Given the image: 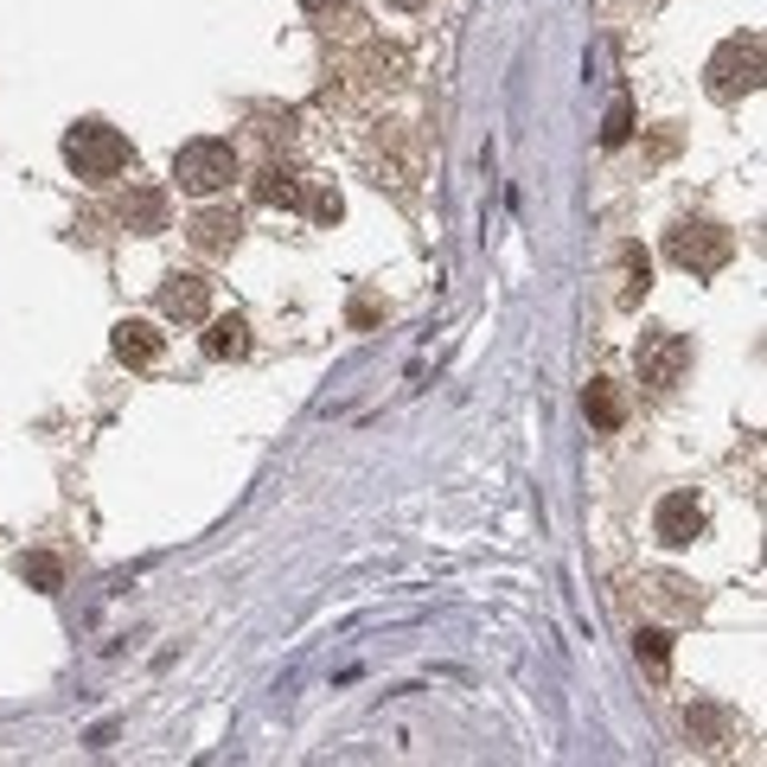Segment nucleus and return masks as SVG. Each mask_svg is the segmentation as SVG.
Returning a JSON list of instances; mask_svg holds the SVG:
<instances>
[{"instance_id": "f257e3e1", "label": "nucleus", "mask_w": 767, "mask_h": 767, "mask_svg": "<svg viewBox=\"0 0 767 767\" xmlns=\"http://www.w3.org/2000/svg\"><path fill=\"white\" fill-rule=\"evenodd\" d=\"M64 160H71L77 179H116L135 153H128L122 128H109L102 116H83V122L64 128Z\"/></svg>"}, {"instance_id": "f03ea898", "label": "nucleus", "mask_w": 767, "mask_h": 767, "mask_svg": "<svg viewBox=\"0 0 767 767\" xmlns=\"http://www.w3.org/2000/svg\"><path fill=\"white\" fill-rule=\"evenodd\" d=\"M230 179H237V148L218 141V135H199V141H186V148L173 153V186L179 192H192V199L225 192Z\"/></svg>"}, {"instance_id": "7ed1b4c3", "label": "nucleus", "mask_w": 767, "mask_h": 767, "mask_svg": "<svg viewBox=\"0 0 767 767\" xmlns=\"http://www.w3.org/2000/svg\"><path fill=\"white\" fill-rule=\"evenodd\" d=\"M704 83H710L716 102H736V97H755L761 90V39L741 32V39H723L704 64Z\"/></svg>"}, {"instance_id": "20e7f679", "label": "nucleus", "mask_w": 767, "mask_h": 767, "mask_svg": "<svg viewBox=\"0 0 767 767\" xmlns=\"http://www.w3.org/2000/svg\"><path fill=\"white\" fill-rule=\"evenodd\" d=\"M665 250H671V262H678V269H690V276H716V269H723V262L736 256V237H729L723 225L685 218V225H671Z\"/></svg>"}, {"instance_id": "39448f33", "label": "nucleus", "mask_w": 767, "mask_h": 767, "mask_svg": "<svg viewBox=\"0 0 767 767\" xmlns=\"http://www.w3.org/2000/svg\"><path fill=\"white\" fill-rule=\"evenodd\" d=\"M634 365H639V384H646V390H678V384L690 378V339L671 327L639 332Z\"/></svg>"}, {"instance_id": "423d86ee", "label": "nucleus", "mask_w": 767, "mask_h": 767, "mask_svg": "<svg viewBox=\"0 0 767 767\" xmlns=\"http://www.w3.org/2000/svg\"><path fill=\"white\" fill-rule=\"evenodd\" d=\"M653 531H659V544H671V550H690L697 537L710 531V518H704V506H697L690 492H665L659 511H653Z\"/></svg>"}, {"instance_id": "0eeeda50", "label": "nucleus", "mask_w": 767, "mask_h": 767, "mask_svg": "<svg viewBox=\"0 0 767 767\" xmlns=\"http://www.w3.org/2000/svg\"><path fill=\"white\" fill-rule=\"evenodd\" d=\"M160 313L179 320V327L211 320V281H205V276H167V281H160Z\"/></svg>"}, {"instance_id": "6e6552de", "label": "nucleus", "mask_w": 767, "mask_h": 767, "mask_svg": "<svg viewBox=\"0 0 767 767\" xmlns=\"http://www.w3.org/2000/svg\"><path fill=\"white\" fill-rule=\"evenodd\" d=\"M186 237H192V250L199 256H230L237 243H243V218L225 211V205H205L199 218L186 225Z\"/></svg>"}, {"instance_id": "1a4fd4ad", "label": "nucleus", "mask_w": 767, "mask_h": 767, "mask_svg": "<svg viewBox=\"0 0 767 767\" xmlns=\"http://www.w3.org/2000/svg\"><path fill=\"white\" fill-rule=\"evenodd\" d=\"M122 230L160 237V230H167V192H160V186H135V192L122 199Z\"/></svg>"}, {"instance_id": "9d476101", "label": "nucleus", "mask_w": 767, "mask_h": 767, "mask_svg": "<svg viewBox=\"0 0 767 767\" xmlns=\"http://www.w3.org/2000/svg\"><path fill=\"white\" fill-rule=\"evenodd\" d=\"M160 346H167V339H160L153 320H122V327H116V358H122V365H153Z\"/></svg>"}, {"instance_id": "9b49d317", "label": "nucleus", "mask_w": 767, "mask_h": 767, "mask_svg": "<svg viewBox=\"0 0 767 767\" xmlns=\"http://www.w3.org/2000/svg\"><path fill=\"white\" fill-rule=\"evenodd\" d=\"M243 352H250V320L243 313H225V320L205 327V358L225 365V358H243Z\"/></svg>"}, {"instance_id": "f8f14e48", "label": "nucleus", "mask_w": 767, "mask_h": 767, "mask_svg": "<svg viewBox=\"0 0 767 767\" xmlns=\"http://www.w3.org/2000/svg\"><path fill=\"white\" fill-rule=\"evenodd\" d=\"M256 199H262V205H281V211H295V205H301V179L281 173V167H262V173H256Z\"/></svg>"}, {"instance_id": "ddd939ff", "label": "nucleus", "mask_w": 767, "mask_h": 767, "mask_svg": "<svg viewBox=\"0 0 767 767\" xmlns=\"http://www.w3.org/2000/svg\"><path fill=\"white\" fill-rule=\"evenodd\" d=\"M20 582H32L39 595H58V588H64V562L46 557V550H32V557H20Z\"/></svg>"}, {"instance_id": "4468645a", "label": "nucleus", "mask_w": 767, "mask_h": 767, "mask_svg": "<svg viewBox=\"0 0 767 767\" xmlns=\"http://www.w3.org/2000/svg\"><path fill=\"white\" fill-rule=\"evenodd\" d=\"M582 409H588V422H595V429H620V416H627V409H620V397H614V384H588V397H582Z\"/></svg>"}, {"instance_id": "2eb2a0df", "label": "nucleus", "mask_w": 767, "mask_h": 767, "mask_svg": "<svg viewBox=\"0 0 767 767\" xmlns=\"http://www.w3.org/2000/svg\"><path fill=\"white\" fill-rule=\"evenodd\" d=\"M685 729L704 741V748H716V741H723V729H729V716L710 710V704H690V710H685Z\"/></svg>"}, {"instance_id": "dca6fc26", "label": "nucleus", "mask_w": 767, "mask_h": 767, "mask_svg": "<svg viewBox=\"0 0 767 767\" xmlns=\"http://www.w3.org/2000/svg\"><path fill=\"white\" fill-rule=\"evenodd\" d=\"M646 288H653V262H646V250H639V243H627V295H620V301L634 307Z\"/></svg>"}, {"instance_id": "f3484780", "label": "nucleus", "mask_w": 767, "mask_h": 767, "mask_svg": "<svg viewBox=\"0 0 767 767\" xmlns=\"http://www.w3.org/2000/svg\"><path fill=\"white\" fill-rule=\"evenodd\" d=\"M627 141H634V109H627V102H614L608 122H601V148H627Z\"/></svg>"}, {"instance_id": "a211bd4d", "label": "nucleus", "mask_w": 767, "mask_h": 767, "mask_svg": "<svg viewBox=\"0 0 767 767\" xmlns=\"http://www.w3.org/2000/svg\"><path fill=\"white\" fill-rule=\"evenodd\" d=\"M634 646H639V653H646L653 665H665V659H671V634H665V627H639V634H634Z\"/></svg>"}, {"instance_id": "6ab92c4d", "label": "nucleus", "mask_w": 767, "mask_h": 767, "mask_svg": "<svg viewBox=\"0 0 767 767\" xmlns=\"http://www.w3.org/2000/svg\"><path fill=\"white\" fill-rule=\"evenodd\" d=\"M690 582H671V576H659V582H653V595H659L665 608H678V614H690L697 608V595H685Z\"/></svg>"}, {"instance_id": "aec40b11", "label": "nucleus", "mask_w": 767, "mask_h": 767, "mask_svg": "<svg viewBox=\"0 0 767 767\" xmlns=\"http://www.w3.org/2000/svg\"><path fill=\"white\" fill-rule=\"evenodd\" d=\"M313 211H320L327 225H339V211H346V205H339V192H320V199H313Z\"/></svg>"}, {"instance_id": "412c9836", "label": "nucleus", "mask_w": 767, "mask_h": 767, "mask_svg": "<svg viewBox=\"0 0 767 767\" xmlns=\"http://www.w3.org/2000/svg\"><path fill=\"white\" fill-rule=\"evenodd\" d=\"M384 7H397V13H416V7H429V0H384Z\"/></svg>"}, {"instance_id": "4be33fe9", "label": "nucleus", "mask_w": 767, "mask_h": 767, "mask_svg": "<svg viewBox=\"0 0 767 767\" xmlns=\"http://www.w3.org/2000/svg\"><path fill=\"white\" fill-rule=\"evenodd\" d=\"M307 13H327V7H339V0H301Z\"/></svg>"}]
</instances>
